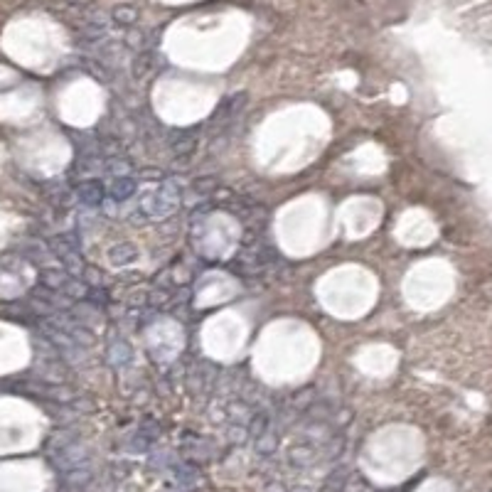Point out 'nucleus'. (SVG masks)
<instances>
[{
	"instance_id": "nucleus-1",
	"label": "nucleus",
	"mask_w": 492,
	"mask_h": 492,
	"mask_svg": "<svg viewBox=\"0 0 492 492\" xmlns=\"http://www.w3.org/2000/svg\"><path fill=\"white\" fill-rule=\"evenodd\" d=\"M136 256H138V249L133 244H128V242H121V244H116V246H111V249H109V261L114 266L131 264V261H136Z\"/></svg>"
},
{
	"instance_id": "nucleus-4",
	"label": "nucleus",
	"mask_w": 492,
	"mask_h": 492,
	"mask_svg": "<svg viewBox=\"0 0 492 492\" xmlns=\"http://www.w3.org/2000/svg\"><path fill=\"white\" fill-rule=\"evenodd\" d=\"M69 278H72V276H67V274H64V271H60V269H45V271L40 274L42 286L50 288V291H64V286L69 283Z\"/></svg>"
},
{
	"instance_id": "nucleus-3",
	"label": "nucleus",
	"mask_w": 492,
	"mask_h": 492,
	"mask_svg": "<svg viewBox=\"0 0 492 492\" xmlns=\"http://www.w3.org/2000/svg\"><path fill=\"white\" fill-rule=\"evenodd\" d=\"M136 180L133 178H116L114 183H111V197H114L116 202H126L128 197L136 195Z\"/></svg>"
},
{
	"instance_id": "nucleus-2",
	"label": "nucleus",
	"mask_w": 492,
	"mask_h": 492,
	"mask_svg": "<svg viewBox=\"0 0 492 492\" xmlns=\"http://www.w3.org/2000/svg\"><path fill=\"white\" fill-rule=\"evenodd\" d=\"M79 200H82L84 205H89V207L101 205V202H104V185L96 183V180L84 183L82 187H79Z\"/></svg>"
}]
</instances>
